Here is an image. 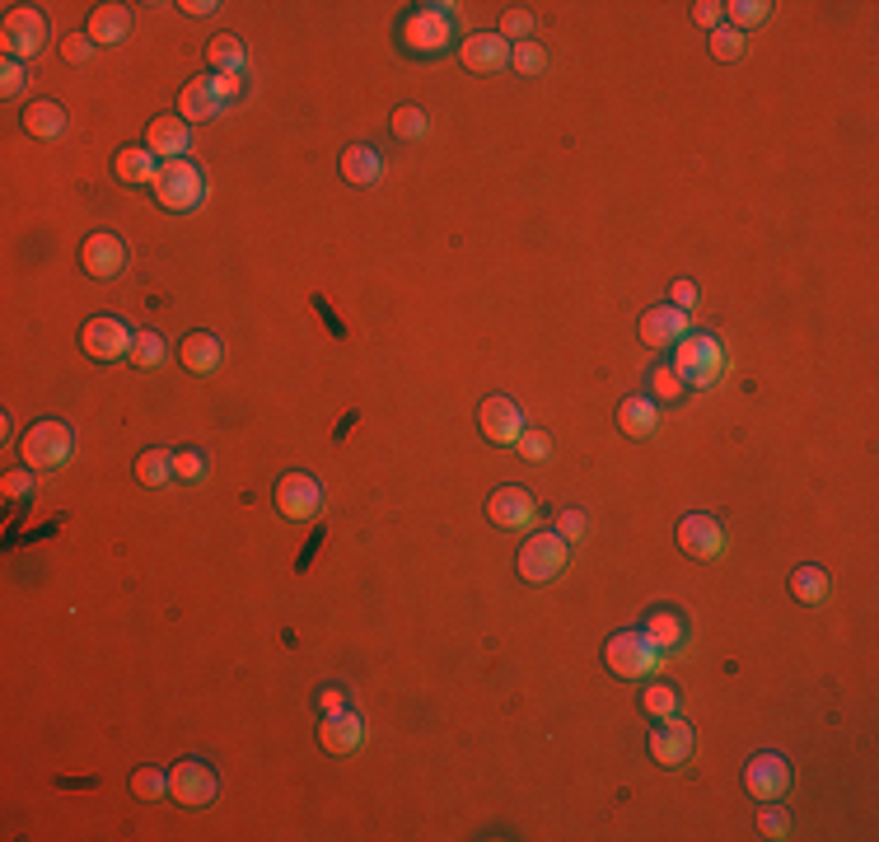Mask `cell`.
<instances>
[{
	"instance_id": "obj_45",
	"label": "cell",
	"mask_w": 879,
	"mask_h": 842,
	"mask_svg": "<svg viewBox=\"0 0 879 842\" xmlns=\"http://www.w3.org/2000/svg\"><path fill=\"white\" fill-rule=\"evenodd\" d=\"M24 85H29L24 62H10V56H6V66H0V94H6V99H19Z\"/></svg>"
},
{
	"instance_id": "obj_28",
	"label": "cell",
	"mask_w": 879,
	"mask_h": 842,
	"mask_svg": "<svg viewBox=\"0 0 879 842\" xmlns=\"http://www.w3.org/2000/svg\"><path fill=\"white\" fill-rule=\"evenodd\" d=\"M206 62H211V75H234L243 80V70H249V52L234 33H216L211 43H206Z\"/></svg>"
},
{
	"instance_id": "obj_41",
	"label": "cell",
	"mask_w": 879,
	"mask_h": 842,
	"mask_svg": "<svg viewBox=\"0 0 879 842\" xmlns=\"http://www.w3.org/2000/svg\"><path fill=\"white\" fill-rule=\"evenodd\" d=\"M758 833H762V838H772V842L791 838V814H785L777 800H762V814H758Z\"/></svg>"
},
{
	"instance_id": "obj_1",
	"label": "cell",
	"mask_w": 879,
	"mask_h": 842,
	"mask_svg": "<svg viewBox=\"0 0 879 842\" xmlns=\"http://www.w3.org/2000/svg\"><path fill=\"white\" fill-rule=\"evenodd\" d=\"M673 374L683 380V389H716V380L725 374V347L716 332H688L679 347H673Z\"/></svg>"
},
{
	"instance_id": "obj_16",
	"label": "cell",
	"mask_w": 879,
	"mask_h": 842,
	"mask_svg": "<svg viewBox=\"0 0 879 842\" xmlns=\"http://www.w3.org/2000/svg\"><path fill=\"white\" fill-rule=\"evenodd\" d=\"M80 267H85L94 281H112V276H122V267H127V243H122V234H112V230H94V234L80 243Z\"/></svg>"
},
{
	"instance_id": "obj_9",
	"label": "cell",
	"mask_w": 879,
	"mask_h": 842,
	"mask_svg": "<svg viewBox=\"0 0 879 842\" xmlns=\"http://www.w3.org/2000/svg\"><path fill=\"white\" fill-rule=\"evenodd\" d=\"M131 342H136V332H131L122 318H108V314H99V318H89L85 324V332H80V347H85V356L89 361H122V356H131Z\"/></svg>"
},
{
	"instance_id": "obj_37",
	"label": "cell",
	"mask_w": 879,
	"mask_h": 842,
	"mask_svg": "<svg viewBox=\"0 0 879 842\" xmlns=\"http://www.w3.org/2000/svg\"><path fill=\"white\" fill-rule=\"evenodd\" d=\"M772 14V6L767 0H735V6H725V19H729V29H758L762 19Z\"/></svg>"
},
{
	"instance_id": "obj_3",
	"label": "cell",
	"mask_w": 879,
	"mask_h": 842,
	"mask_svg": "<svg viewBox=\"0 0 879 842\" xmlns=\"http://www.w3.org/2000/svg\"><path fill=\"white\" fill-rule=\"evenodd\" d=\"M201 197H206V174H201L197 160H168V164L160 168V178H155V201L164 206L168 216L197 211Z\"/></svg>"
},
{
	"instance_id": "obj_34",
	"label": "cell",
	"mask_w": 879,
	"mask_h": 842,
	"mask_svg": "<svg viewBox=\"0 0 879 842\" xmlns=\"http://www.w3.org/2000/svg\"><path fill=\"white\" fill-rule=\"evenodd\" d=\"M131 796L136 800H168V773H160V767H136V773H131Z\"/></svg>"
},
{
	"instance_id": "obj_17",
	"label": "cell",
	"mask_w": 879,
	"mask_h": 842,
	"mask_svg": "<svg viewBox=\"0 0 879 842\" xmlns=\"http://www.w3.org/2000/svg\"><path fill=\"white\" fill-rule=\"evenodd\" d=\"M688 332H692V314H688V309L655 305V309H646V314H641V342H646L650 351L679 347Z\"/></svg>"
},
{
	"instance_id": "obj_11",
	"label": "cell",
	"mask_w": 879,
	"mask_h": 842,
	"mask_svg": "<svg viewBox=\"0 0 879 842\" xmlns=\"http://www.w3.org/2000/svg\"><path fill=\"white\" fill-rule=\"evenodd\" d=\"M276 511L281 520H314L318 511H323V486H318L309 473H281L276 478Z\"/></svg>"
},
{
	"instance_id": "obj_20",
	"label": "cell",
	"mask_w": 879,
	"mask_h": 842,
	"mask_svg": "<svg viewBox=\"0 0 879 842\" xmlns=\"http://www.w3.org/2000/svg\"><path fill=\"white\" fill-rule=\"evenodd\" d=\"M318 744L328 748V754H355V748L365 744V717H355V711H328L323 721H318Z\"/></svg>"
},
{
	"instance_id": "obj_32",
	"label": "cell",
	"mask_w": 879,
	"mask_h": 842,
	"mask_svg": "<svg viewBox=\"0 0 879 842\" xmlns=\"http://www.w3.org/2000/svg\"><path fill=\"white\" fill-rule=\"evenodd\" d=\"M164 356H168L164 337H160L155 328H141V332H136V342H131V356H127V361L136 365V370H155V365L164 361Z\"/></svg>"
},
{
	"instance_id": "obj_43",
	"label": "cell",
	"mask_w": 879,
	"mask_h": 842,
	"mask_svg": "<svg viewBox=\"0 0 879 842\" xmlns=\"http://www.w3.org/2000/svg\"><path fill=\"white\" fill-rule=\"evenodd\" d=\"M174 478L187 482V486L206 478V455H201V449H174Z\"/></svg>"
},
{
	"instance_id": "obj_22",
	"label": "cell",
	"mask_w": 879,
	"mask_h": 842,
	"mask_svg": "<svg viewBox=\"0 0 879 842\" xmlns=\"http://www.w3.org/2000/svg\"><path fill=\"white\" fill-rule=\"evenodd\" d=\"M19 127H24L33 141H62L66 127H70V112L56 99H33L24 112H19Z\"/></svg>"
},
{
	"instance_id": "obj_14",
	"label": "cell",
	"mask_w": 879,
	"mask_h": 842,
	"mask_svg": "<svg viewBox=\"0 0 879 842\" xmlns=\"http://www.w3.org/2000/svg\"><path fill=\"white\" fill-rule=\"evenodd\" d=\"M673 538H679V548L692 557V561H716L725 553V529L716 515H702L692 511L679 520V529H673Z\"/></svg>"
},
{
	"instance_id": "obj_31",
	"label": "cell",
	"mask_w": 879,
	"mask_h": 842,
	"mask_svg": "<svg viewBox=\"0 0 879 842\" xmlns=\"http://www.w3.org/2000/svg\"><path fill=\"white\" fill-rule=\"evenodd\" d=\"M131 473H136L141 486H168L174 482V449H141Z\"/></svg>"
},
{
	"instance_id": "obj_19",
	"label": "cell",
	"mask_w": 879,
	"mask_h": 842,
	"mask_svg": "<svg viewBox=\"0 0 879 842\" xmlns=\"http://www.w3.org/2000/svg\"><path fill=\"white\" fill-rule=\"evenodd\" d=\"M459 62H463V70H473V75L505 70V66H510V43H505L501 33H473V37H463Z\"/></svg>"
},
{
	"instance_id": "obj_10",
	"label": "cell",
	"mask_w": 879,
	"mask_h": 842,
	"mask_svg": "<svg viewBox=\"0 0 879 842\" xmlns=\"http://www.w3.org/2000/svg\"><path fill=\"white\" fill-rule=\"evenodd\" d=\"M486 520H492L496 529L524 534V529H534V520H538V501L529 496V486H496V492L486 496Z\"/></svg>"
},
{
	"instance_id": "obj_52",
	"label": "cell",
	"mask_w": 879,
	"mask_h": 842,
	"mask_svg": "<svg viewBox=\"0 0 879 842\" xmlns=\"http://www.w3.org/2000/svg\"><path fill=\"white\" fill-rule=\"evenodd\" d=\"M0 436H6V440L14 436V417H10V412H0Z\"/></svg>"
},
{
	"instance_id": "obj_18",
	"label": "cell",
	"mask_w": 879,
	"mask_h": 842,
	"mask_svg": "<svg viewBox=\"0 0 879 842\" xmlns=\"http://www.w3.org/2000/svg\"><path fill=\"white\" fill-rule=\"evenodd\" d=\"M692 744H697V735H692V725L679 717H664L650 730V758L660 767H683L692 758Z\"/></svg>"
},
{
	"instance_id": "obj_25",
	"label": "cell",
	"mask_w": 879,
	"mask_h": 842,
	"mask_svg": "<svg viewBox=\"0 0 879 842\" xmlns=\"http://www.w3.org/2000/svg\"><path fill=\"white\" fill-rule=\"evenodd\" d=\"M178 361L193 374H216L224 365V342L216 332H187L178 342Z\"/></svg>"
},
{
	"instance_id": "obj_36",
	"label": "cell",
	"mask_w": 879,
	"mask_h": 842,
	"mask_svg": "<svg viewBox=\"0 0 879 842\" xmlns=\"http://www.w3.org/2000/svg\"><path fill=\"white\" fill-rule=\"evenodd\" d=\"M426 112L417 108V103H403V108H393V136L398 141H421L426 136Z\"/></svg>"
},
{
	"instance_id": "obj_13",
	"label": "cell",
	"mask_w": 879,
	"mask_h": 842,
	"mask_svg": "<svg viewBox=\"0 0 879 842\" xmlns=\"http://www.w3.org/2000/svg\"><path fill=\"white\" fill-rule=\"evenodd\" d=\"M477 426H482V436L492 440V445H515L524 430H529V422H524V407H519L515 398H505V393H492V398H482Z\"/></svg>"
},
{
	"instance_id": "obj_29",
	"label": "cell",
	"mask_w": 879,
	"mask_h": 842,
	"mask_svg": "<svg viewBox=\"0 0 879 842\" xmlns=\"http://www.w3.org/2000/svg\"><path fill=\"white\" fill-rule=\"evenodd\" d=\"M380 174H384V160L374 145H347L342 150V178L347 183L370 187V183H380Z\"/></svg>"
},
{
	"instance_id": "obj_4",
	"label": "cell",
	"mask_w": 879,
	"mask_h": 842,
	"mask_svg": "<svg viewBox=\"0 0 879 842\" xmlns=\"http://www.w3.org/2000/svg\"><path fill=\"white\" fill-rule=\"evenodd\" d=\"M664 655L655 650V642L641 627H627V632H613L608 646H604V665L617 674V679H650L660 669Z\"/></svg>"
},
{
	"instance_id": "obj_33",
	"label": "cell",
	"mask_w": 879,
	"mask_h": 842,
	"mask_svg": "<svg viewBox=\"0 0 879 842\" xmlns=\"http://www.w3.org/2000/svg\"><path fill=\"white\" fill-rule=\"evenodd\" d=\"M641 711H646V717H655V721L679 717V692H673V684H646V692H641Z\"/></svg>"
},
{
	"instance_id": "obj_5",
	"label": "cell",
	"mask_w": 879,
	"mask_h": 842,
	"mask_svg": "<svg viewBox=\"0 0 879 842\" xmlns=\"http://www.w3.org/2000/svg\"><path fill=\"white\" fill-rule=\"evenodd\" d=\"M459 14V6H417L407 19H403V47L411 56H436L449 47V37H454V29H449V19Z\"/></svg>"
},
{
	"instance_id": "obj_23",
	"label": "cell",
	"mask_w": 879,
	"mask_h": 842,
	"mask_svg": "<svg viewBox=\"0 0 879 842\" xmlns=\"http://www.w3.org/2000/svg\"><path fill=\"white\" fill-rule=\"evenodd\" d=\"M187 145H193V131H187L183 118H155L145 131V150L155 160H187Z\"/></svg>"
},
{
	"instance_id": "obj_15",
	"label": "cell",
	"mask_w": 879,
	"mask_h": 842,
	"mask_svg": "<svg viewBox=\"0 0 879 842\" xmlns=\"http://www.w3.org/2000/svg\"><path fill=\"white\" fill-rule=\"evenodd\" d=\"M224 108H230V99H224V89H220V75H197V80H187L178 94L183 122H216Z\"/></svg>"
},
{
	"instance_id": "obj_6",
	"label": "cell",
	"mask_w": 879,
	"mask_h": 842,
	"mask_svg": "<svg viewBox=\"0 0 879 842\" xmlns=\"http://www.w3.org/2000/svg\"><path fill=\"white\" fill-rule=\"evenodd\" d=\"M567 561H571V543L561 538L557 529H548V534L524 538L515 567H519V576L529 580V586H548V580H557L561 571H567Z\"/></svg>"
},
{
	"instance_id": "obj_51",
	"label": "cell",
	"mask_w": 879,
	"mask_h": 842,
	"mask_svg": "<svg viewBox=\"0 0 879 842\" xmlns=\"http://www.w3.org/2000/svg\"><path fill=\"white\" fill-rule=\"evenodd\" d=\"M178 10H187V14H193V19H206V14H216L220 6H216V0H183V6Z\"/></svg>"
},
{
	"instance_id": "obj_2",
	"label": "cell",
	"mask_w": 879,
	"mask_h": 842,
	"mask_svg": "<svg viewBox=\"0 0 879 842\" xmlns=\"http://www.w3.org/2000/svg\"><path fill=\"white\" fill-rule=\"evenodd\" d=\"M19 455H24V468H33V473L66 468L75 459V430L56 417H37L24 430V440H19Z\"/></svg>"
},
{
	"instance_id": "obj_35",
	"label": "cell",
	"mask_w": 879,
	"mask_h": 842,
	"mask_svg": "<svg viewBox=\"0 0 879 842\" xmlns=\"http://www.w3.org/2000/svg\"><path fill=\"white\" fill-rule=\"evenodd\" d=\"M646 380H650V393H655V398H660L664 407H673V403H683V398H688L683 380H679V374H673L669 365H655V370L646 374Z\"/></svg>"
},
{
	"instance_id": "obj_27",
	"label": "cell",
	"mask_w": 879,
	"mask_h": 842,
	"mask_svg": "<svg viewBox=\"0 0 879 842\" xmlns=\"http://www.w3.org/2000/svg\"><path fill=\"white\" fill-rule=\"evenodd\" d=\"M655 426H660V407H655V398H623L617 403V430L631 440H646L655 436Z\"/></svg>"
},
{
	"instance_id": "obj_46",
	"label": "cell",
	"mask_w": 879,
	"mask_h": 842,
	"mask_svg": "<svg viewBox=\"0 0 879 842\" xmlns=\"http://www.w3.org/2000/svg\"><path fill=\"white\" fill-rule=\"evenodd\" d=\"M94 52H99V47H94V37H89V33H70L66 43H62V56H66L70 66H85Z\"/></svg>"
},
{
	"instance_id": "obj_24",
	"label": "cell",
	"mask_w": 879,
	"mask_h": 842,
	"mask_svg": "<svg viewBox=\"0 0 879 842\" xmlns=\"http://www.w3.org/2000/svg\"><path fill=\"white\" fill-rule=\"evenodd\" d=\"M160 168H164V160H155L145 145H122L118 155H112V174L127 187H155Z\"/></svg>"
},
{
	"instance_id": "obj_21",
	"label": "cell",
	"mask_w": 879,
	"mask_h": 842,
	"mask_svg": "<svg viewBox=\"0 0 879 842\" xmlns=\"http://www.w3.org/2000/svg\"><path fill=\"white\" fill-rule=\"evenodd\" d=\"M641 632L650 636L655 650H660L664 660H669V655H679V650L688 646V617H683L679 609H650V613H646V623H641Z\"/></svg>"
},
{
	"instance_id": "obj_12",
	"label": "cell",
	"mask_w": 879,
	"mask_h": 842,
	"mask_svg": "<svg viewBox=\"0 0 879 842\" xmlns=\"http://www.w3.org/2000/svg\"><path fill=\"white\" fill-rule=\"evenodd\" d=\"M744 786H748V796H758V800H781L791 791V763H785V754H777V748H762V754L748 758Z\"/></svg>"
},
{
	"instance_id": "obj_38",
	"label": "cell",
	"mask_w": 879,
	"mask_h": 842,
	"mask_svg": "<svg viewBox=\"0 0 879 842\" xmlns=\"http://www.w3.org/2000/svg\"><path fill=\"white\" fill-rule=\"evenodd\" d=\"M501 37H505V43H529V37H534V10H524V6H510V10H505L501 14Z\"/></svg>"
},
{
	"instance_id": "obj_44",
	"label": "cell",
	"mask_w": 879,
	"mask_h": 842,
	"mask_svg": "<svg viewBox=\"0 0 879 842\" xmlns=\"http://www.w3.org/2000/svg\"><path fill=\"white\" fill-rule=\"evenodd\" d=\"M0 496H6V501L33 496V468H10V473L0 478Z\"/></svg>"
},
{
	"instance_id": "obj_30",
	"label": "cell",
	"mask_w": 879,
	"mask_h": 842,
	"mask_svg": "<svg viewBox=\"0 0 879 842\" xmlns=\"http://www.w3.org/2000/svg\"><path fill=\"white\" fill-rule=\"evenodd\" d=\"M828 571L818 567V561H804V567H795L791 571V599L795 604H804V609H818L823 599H828Z\"/></svg>"
},
{
	"instance_id": "obj_7",
	"label": "cell",
	"mask_w": 879,
	"mask_h": 842,
	"mask_svg": "<svg viewBox=\"0 0 879 842\" xmlns=\"http://www.w3.org/2000/svg\"><path fill=\"white\" fill-rule=\"evenodd\" d=\"M43 43H47V19H43V10L14 6V10L6 14V24H0V47H6V56H10V62H33V56L43 52Z\"/></svg>"
},
{
	"instance_id": "obj_50",
	"label": "cell",
	"mask_w": 879,
	"mask_h": 842,
	"mask_svg": "<svg viewBox=\"0 0 879 842\" xmlns=\"http://www.w3.org/2000/svg\"><path fill=\"white\" fill-rule=\"evenodd\" d=\"M673 309H697V286H692V281H673V299H669Z\"/></svg>"
},
{
	"instance_id": "obj_8",
	"label": "cell",
	"mask_w": 879,
	"mask_h": 842,
	"mask_svg": "<svg viewBox=\"0 0 879 842\" xmlns=\"http://www.w3.org/2000/svg\"><path fill=\"white\" fill-rule=\"evenodd\" d=\"M220 796V777L216 767H206L201 758H183L174 773H168V800L187 805V810H201V805H211Z\"/></svg>"
},
{
	"instance_id": "obj_49",
	"label": "cell",
	"mask_w": 879,
	"mask_h": 842,
	"mask_svg": "<svg viewBox=\"0 0 879 842\" xmlns=\"http://www.w3.org/2000/svg\"><path fill=\"white\" fill-rule=\"evenodd\" d=\"M314 702H318V711L328 717V711H342V707H347V692L328 684V688H318V692H314Z\"/></svg>"
},
{
	"instance_id": "obj_39",
	"label": "cell",
	"mask_w": 879,
	"mask_h": 842,
	"mask_svg": "<svg viewBox=\"0 0 879 842\" xmlns=\"http://www.w3.org/2000/svg\"><path fill=\"white\" fill-rule=\"evenodd\" d=\"M510 66L519 75H542V70H548V47H538L534 37H529V43H515L510 47Z\"/></svg>"
},
{
	"instance_id": "obj_40",
	"label": "cell",
	"mask_w": 879,
	"mask_h": 842,
	"mask_svg": "<svg viewBox=\"0 0 879 842\" xmlns=\"http://www.w3.org/2000/svg\"><path fill=\"white\" fill-rule=\"evenodd\" d=\"M711 56H716V62H739V56H744V33L729 29V24L711 29Z\"/></svg>"
},
{
	"instance_id": "obj_26",
	"label": "cell",
	"mask_w": 879,
	"mask_h": 842,
	"mask_svg": "<svg viewBox=\"0 0 879 842\" xmlns=\"http://www.w3.org/2000/svg\"><path fill=\"white\" fill-rule=\"evenodd\" d=\"M89 37H94V47H118L122 37L131 33V10L127 6H99L89 14V29H85Z\"/></svg>"
},
{
	"instance_id": "obj_47",
	"label": "cell",
	"mask_w": 879,
	"mask_h": 842,
	"mask_svg": "<svg viewBox=\"0 0 879 842\" xmlns=\"http://www.w3.org/2000/svg\"><path fill=\"white\" fill-rule=\"evenodd\" d=\"M557 534L567 538V543L585 538V534H590V515H585V511H561V515H557Z\"/></svg>"
},
{
	"instance_id": "obj_48",
	"label": "cell",
	"mask_w": 879,
	"mask_h": 842,
	"mask_svg": "<svg viewBox=\"0 0 879 842\" xmlns=\"http://www.w3.org/2000/svg\"><path fill=\"white\" fill-rule=\"evenodd\" d=\"M692 19H697L702 29H721L725 6H716V0H697V6H692Z\"/></svg>"
},
{
	"instance_id": "obj_42",
	"label": "cell",
	"mask_w": 879,
	"mask_h": 842,
	"mask_svg": "<svg viewBox=\"0 0 879 842\" xmlns=\"http://www.w3.org/2000/svg\"><path fill=\"white\" fill-rule=\"evenodd\" d=\"M515 449H519V459L524 463H542V459H548L552 455V436H548V430H524V436L515 440Z\"/></svg>"
}]
</instances>
